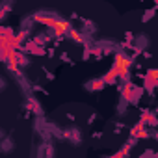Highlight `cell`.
Instances as JSON below:
<instances>
[{
    "label": "cell",
    "mask_w": 158,
    "mask_h": 158,
    "mask_svg": "<svg viewBox=\"0 0 158 158\" xmlns=\"http://www.w3.org/2000/svg\"><path fill=\"white\" fill-rule=\"evenodd\" d=\"M117 67H119L121 73H125V71L128 69V60H125L123 56H119V58H117Z\"/></svg>",
    "instance_id": "1"
},
{
    "label": "cell",
    "mask_w": 158,
    "mask_h": 158,
    "mask_svg": "<svg viewBox=\"0 0 158 158\" xmlns=\"http://www.w3.org/2000/svg\"><path fill=\"white\" fill-rule=\"evenodd\" d=\"M67 28H69V26H67V23H63V21L56 23V32H58V34H65V32H67Z\"/></svg>",
    "instance_id": "2"
}]
</instances>
